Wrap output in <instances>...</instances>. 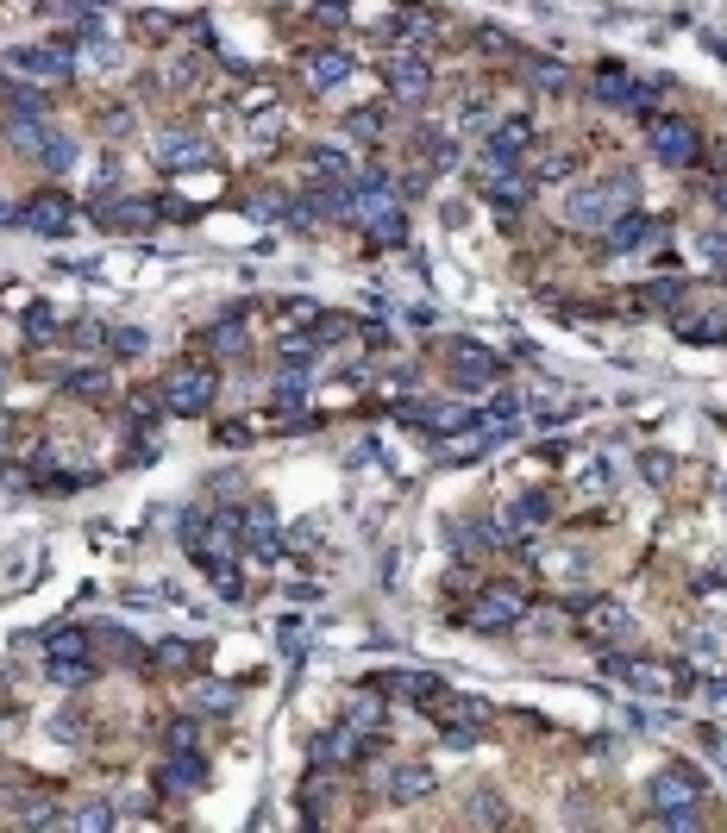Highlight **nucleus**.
Returning <instances> with one entry per match:
<instances>
[{
	"label": "nucleus",
	"instance_id": "f257e3e1",
	"mask_svg": "<svg viewBox=\"0 0 727 833\" xmlns=\"http://www.w3.org/2000/svg\"><path fill=\"white\" fill-rule=\"evenodd\" d=\"M214 401H220V376H214V370H201V364H176L170 376H163V408L182 414V420L214 414Z\"/></svg>",
	"mask_w": 727,
	"mask_h": 833
},
{
	"label": "nucleus",
	"instance_id": "f03ea898",
	"mask_svg": "<svg viewBox=\"0 0 727 833\" xmlns=\"http://www.w3.org/2000/svg\"><path fill=\"white\" fill-rule=\"evenodd\" d=\"M652 802H659V821L665 827H696L702 815V777L696 771H684V765H671V771H659L652 777Z\"/></svg>",
	"mask_w": 727,
	"mask_h": 833
},
{
	"label": "nucleus",
	"instance_id": "7ed1b4c3",
	"mask_svg": "<svg viewBox=\"0 0 727 833\" xmlns=\"http://www.w3.org/2000/svg\"><path fill=\"white\" fill-rule=\"evenodd\" d=\"M652 151H659V163H671V170H690V163H702V132L677 113H659L652 119Z\"/></svg>",
	"mask_w": 727,
	"mask_h": 833
},
{
	"label": "nucleus",
	"instance_id": "20e7f679",
	"mask_svg": "<svg viewBox=\"0 0 727 833\" xmlns=\"http://www.w3.org/2000/svg\"><path fill=\"white\" fill-rule=\"evenodd\" d=\"M521 608H527V595H521V589H483V595H477V608L464 614V621H471L477 633H508L514 621H521Z\"/></svg>",
	"mask_w": 727,
	"mask_h": 833
},
{
	"label": "nucleus",
	"instance_id": "39448f33",
	"mask_svg": "<svg viewBox=\"0 0 727 833\" xmlns=\"http://www.w3.org/2000/svg\"><path fill=\"white\" fill-rule=\"evenodd\" d=\"M201 783H207V758H201L195 746L170 752V758H163V771H157V790H163V796H195Z\"/></svg>",
	"mask_w": 727,
	"mask_h": 833
},
{
	"label": "nucleus",
	"instance_id": "423d86ee",
	"mask_svg": "<svg viewBox=\"0 0 727 833\" xmlns=\"http://www.w3.org/2000/svg\"><path fill=\"white\" fill-rule=\"evenodd\" d=\"M608 671L627 677L633 689H684V671H677V664H652V658H615L608 652Z\"/></svg>",
	"mask_w": 727,
	"mask_h": 833
},
{
	"label": "nucleus",
	"instance_id": "0eeeda50",
	"mask_svg": "<svg viewBox=\"0 0 727 833\" xmlns=\"http://www.w3.org/2000/svg\"><path fill=\"white\" fill-rule=\"evenodd\" d=\"M496 376H502V364L483 345H452V383L458 389H489Z\"/></svg>",
	"mask_w": 727,
	"mask_h": 833
},
{
	"label": "nucleus",
	"instance_id": "6e6552de",
	"mask_svg": "<svg viewBox=\"0 0 727 833\" xmlns=\"http://www.w3.org/2000/svg\"><path fill=\"white\" fill-rule=\"evenodd\" d=\"M32 232H44V238H63L69 226H76V213H69V201L63 195H38V201H26V213H19Z\"/></svg>",
	"mask_w": 727,
	"mask_h": 833
},
{
	"label": "nucleus",
	"instance_id": "1a4fd4ad",
	"mask_svg": "<svg viewBox=\"0 0 727 833\" xmlns=\"http://www.w3.org/2000/svg\"><path fill=\"white\" fill-rule=\"evenodd\" d=\"M7 69H19V76H32V82H69V57L63 51H13Z\"/></svg>",
	"mask_w": 727,
	"mask_h": 833
},
{
	"label": "nucleus",
	"instance_id": "9d476101",
	"mask_svg": "<svg viewBox=\"0 0 727 833\" xmlns=\"http://www.w3.org/2000/svg\"><path fill=\"white\" fill-rule=\"evenodd\" d=\"M389 88L402 94V101H420V94L433 88V69H427V57H414V51H408V57H395V63H389Z\"/></svg>",
	"mask_w": 727,
	"mask_h": 833
},
{
	"label": "nucleus",
	"instance_id": "9b49d317",
	"mask_svg": "<svg viewBox=\"0 0 727 833\" xmlns=\"http://www.w3.org/2000/svg\"><path fill=\"white\" fill-rule=\"evenodd\" d=\"M44 652H51V664H95L88 652H95V639H88L82 627H51L44 633Z\"/></svg>",
	"mask_w": 727,
	"mask_h": 833
},
{
	"label": "nucleus",
	"instance_id": "f8f14e48",
	"mask_svg": "<svg viewBox=\"0 0 727 833\" xmlns=\"http://www.w3.org/2000/svg\"><path fill=\"white\" fill-rule=\"evenodd\" d=\"M157 163L163 170H195V163H207V145L189 132H170V138H157Z\"/></svg>",
	"mask_w": 727,
	"mask_h": 833
},
{
	"label": "nucleus",
	"instance_id": "ddd939ff",
	"mask_svg": "<svg viewBox=\"0 0 727 833\" xmlns=\"http://www.w3.org/2000/svg\"><path fill=\"white\" fill-rule=\"evenodd\" d=\"M652 238H659V226H652L646 213H633V207L608 226V245H615V251H640V245H652Z\"/></svg>",
	"mask_w": 727,
	"mask_h": 833
},
{
	"label": "nucleus",
	"instance_id": "4468645a",
	"mask_svg": "<svg viewBox=\"0 0 727 833\" xmlns=\"http://www.w3.org/2000/svg\"><path fill=\"white\" fill-rule=\"evenodd\" d=\"M351 76V57L339 51V44H326V51L308 57V88H339Z\"/></svg>",
	"mask_w": 727,
	"mask_h": 833
},
{
	"label": "nucleus",
	"instance_id": "2eb2a0df",
	"mask_svg": "<svg viewBox=\"0 0 727 833\" xmlns=\"http://www.w3.org/2000/svg\"><path fill=\"white\" fill-rule=\"evenodd\" d=\"M389 32H402V38H433V32H439V19H433L427 0H402V13L389 19Z\"/></svg>",
	"mask_w": 727,
	"mask_h": 833
},
{
	"label": "nucleus",
	"instance_id": "dca6fc26",
	"mask_svg": "<svg viewBox=\"0 0 727 833\" xmlns=\"http://www.w3.org/2000/svg\"><path fill=\"white\" fill-rule=\"evenodd\" d=\"M546 520H552V495H521L508 508V533H539Z\"/></svg>",
	"mask_w": 727,
	"mask_h": 833
},
{
	"label": "nucleus",
	"instance_id": "f3484780",
	"mask_svg": "<svg viewBox=\"0 0 727 833\" xmlns=\"http://www.w3.org/2000/svg\"><path fill=\"white\" fill-rule=\"evenodd\" d=\"M483 195L496 201V207H514V213H521L527 195H533V182H527V176H496V170H489V176H483Z\"/></svg>",
	"mask_w": 727,
	"mask_h": 833
},
{
	"label": "nucleus",
	"instance_id": "a211bd4d",
	"mask_svg": "<svg viewBox=\"0 0 727 833\" xmlns=\"http://www.w3.org/2000/svg\"><path fill=\"white\" fill-rule=\"evenodd\" d=\"M145 207H151V201H107V207H101V226H107V232H145V226H151Z\"/></svg>",
	"mask_w": 727,
	"mask_h": 833
},
{
	"label": "nucleus",
	"instance_id": "6ab92c4d",
	"mask_svg": "<svg viewBox=\"0 0 727 833\" xmlns=\"http://www.w3.org/2000/svg\"><path fill=\"white\" fill-rule=\"evenodd\" d=\"M583 633H596V639L627 633V608H615V602H590V608H583Z\"/></svg>",
	"mask_w": 727,
	"mask_h": 833
},
{
	"label": "nucleus",
	"instance_id": "aec40b11",
	"mask_svg": "<svg viewBox=\"0 0 727 833\" xmlns=\"http://www.w3.org/2000/svg\"><path fill=\"white\" fill-rule=\"evenodd\" d=\"M427 790H433V771L427 765H402V771L389 777V796L395 802H414V796H427Z\"/></svg>",
	"mask_w": 727,
	"mask_h": 833
},
{
	"label": "nucleus",
	"instance_id": "412c9836",
	"mask_svg": "<svg viewBox=\"0 0 727 833\" xmlns=\"http://www.w3.org/2000/svg\"><path fill=\"white\" fill-rule=\"evenodd\" d=\"M677 301H684V282H646V289H633L640 314H659V307H677Z\"/></svg>",
	"mask_w": 727,
	"mask_h": 833
},
{
	"label": "nucleus",
	"instance_id": "4be33fe9",
	"mask_svg": "<svg viewBox=\"0 0 727 833\" xmlns=\"http://www.w3.org/2000/svg\"><path fill=\"white\" fill-rule=\"evenodd\" d=\"M7 113L13 119H44L51 101H44V88H7Z\"/></svg>",
	"mask_w": 727,
	"mask_h": 833
},
{
	"label": "nucleus",
	"instance_id": "5701e85b",
	"mask_svg": "<svg viewBox=\"0 0 727 833\" xmlns=\"http://www.w3.org/2000/svg\"><path fill=\"white\" fill-rule=\"evenodd\" d=\"M101 646H107L113 658H120V664H145V646H138V639H132L126 627H107V633H101Z\"/></svg>",
	"mask_w": 727,
	"mask_h": 833
},
{
	"label": "nucleus",
	"instance_id": "b1692460",
	"mask_svg": "<svg viewBox=\"0 0 727 833\" xmlns=\"http://www.w3.org/2000/svg\"><path fill=\"white\" fill-rule=\"evenodd\" d=\"M69 827H88V833H101V827H113V808L107 802H82L76 815H63Z\"/></svg>",
	"mask_w": 727,
	"mask_h": 833
},
{
	"label": "nucleus",
	"instance_id": "393cba45",
	"mask_svg": "<svg viewBox=\"0 0 727 833\" xmlns=\"http://www.w3.org/2000/svg\"><path fill=\"white\" fill-rule=\"evenodd\" d=\"M63 389L69 395H107V370H69Z\"/></svg>",
	"mask_w": 727,
	"mask_h": 833
},
{
	"label": "nucleus",
	"instance_id": "a878e982",
	"mask_svg": "<svg viewBox=\"0 0 727 833\" xmlns=\"http://www.w3.org/2000/svg\"><path fill=\"white\" fill-rule=\"evenodd\" d=\"M157 658H163V664H176V671H195V664H201V652L189 646V639H170V646H157Z\"/></svg>",
	"mask_w": 727,
	"mask_h": 833
},
{
	"label": "nucleus",
	"instance_id": "bb28decb",
	"mask_svg": "<svg viewBox=\"0 0 727 833\" xmlns=\"http://www.w3.org/2000/svg\"><path fill=\"white\" fill-rule=\"evenodd\" d=\"M314 170H320L326 182H345V176H351V163H345V151L326 145V151H314Z\"/></svg>",
	"mask_w": 727,
	"mask_h": 833
},
{
	"label": "nucleus",
	"instance_id": "cd10ccee",
	"mask_svg": "<svg viewBox=\"0 0 727 833\" xmlns=\"http://www.w3.org/2000/svg\"><path fill=\"white\" fill-rule=\"evenodd\" d=\"M558 176H571V157H558V151H539V163H533V182H558Z\"/></svg>",
	"mask_w": 727,
	"mask_h": 833
},
{
	"label": "nucleus",
	"instance_id": "c85d7f7f",
	"mask_svg": "<svg viewBox=\"0 0 727 833\" xmlns=\"http://www.w3.org/2000/svg\"><path fill=\"white\" fill-rule=\"evenodd\" d=\"M76 163V145L69 138H44V170H69Z\"/></svg>",
	"mask_w": 727,
	"mask_h": 833
},
{
	"label": "nucleus",
	"instance_id": "c756f323",
	"mask_svg": "<svg viewBox=\"0 0 727 833\" xmlns=\"http://www.w3.org/2000/svg\"><path fill=\"white\" fill-rule=\"evenodd\" d=\"M345 132H351V138H364V145H370V138L383 132V113H351V119H345Z\"/></svg>",
	"mask_w": 727,
	"mask_h": 833
},
{
	"label": "nucleus",
	"instance_id": "7c9ffc66",
	"mask_svg": "<svg viewBox=\"0 0 727 833\" xmlns=\"http://www.w3.org/2000/svg\"><path fill=\"white\" fill-rule=\"evenodd\" d=\"M232 708V689H201L195 696V714H226Z\"/></svg>",
	"mask_w": 727,
	"mask_h": 833
},
{
	"label": "nucleus",
	"instance_id": "2f4dec72",
	"mask_svg": "<svg viewBox=\"0 0 727 833\" xmlns=\"http://www.w3.org/2000/svg\"><path fill=\"white\" fill-rule=\"evenodd\" d=\"M26 332H32V339H51V332H57V314H51V307H32V314H26Z\"/></svg>",
	"mask_w": 727,
	"mask_h": 833
},
{
	"label": "nucleus",
	"instance_id": "473e14b6",
	"mask_svg": "<svg viewBox=\"0 0 727 833\" xmlns=\"http://www.w3.org/2000/svg\"><path fill=\"white\" fill-rule=\"evenodd\" d=\"M214 345H220V351H239V345H245L239 320H220V326H214Z\"/></svg>",
	"mask_w": 727,
	"mask_h": 833
},
{
	"label": "nucleus",
	"instance_id": "72a5a7b5",
	"mask_svg": "<svg viewBox=\"0 0 727 833\" xmlns=\"http://www.w3.org/2000/svg\"><path fill=\"white\" fill-rule=\"evenodd\" d=\"M51 677L57 683H88V677H95V664H51Z\"/></svg>",
	"mask_w": 727,
	"mask_h": 833
},
{
	"label": "nucleus",
	"instance_id": "f704fd0d",
	"mask_svg": "<svg viewBox=\"0 0 727 833\" xmlns=\"http://www.w3.org/2000/svg\"><path fill=\"white\" fill-rule=\"evenodd\" d=\"M113 345H120V351H145V332L126 326V332H113Z\"/></svg>",
	"mask_w": 727,
	"mask_h": 833
},
{
	"label": "nucleus",
	"instance_id": "c9c22d12",
	"mask_svg": "<svg viewBox=\"0 0 727 833\" xmlns=\"http://www.w3.org/2000/svg\"><path fill=\"white\" fill-rule=\"evenodd\" d=\"M76 13H101V7H113V0H69Z\"/></svg>",
	"mask_w": 727,
	"mask_h": 833
},
{
	"label": "nucleus",
	"instance_id": "e433bc0d",
	"mask_svg": "<svg viewBox=\"0 0 727 833\" xmlns=\"http://www.w3.org/2000/svg\"><path fill=\"white\" fill-rule=\"evenodd\" d=\"M709 702H721V708H727V677H721V683H709Z\"/></svg>",
	"mask_w": 727,
	"mask_h": 833
}]
</instances>
